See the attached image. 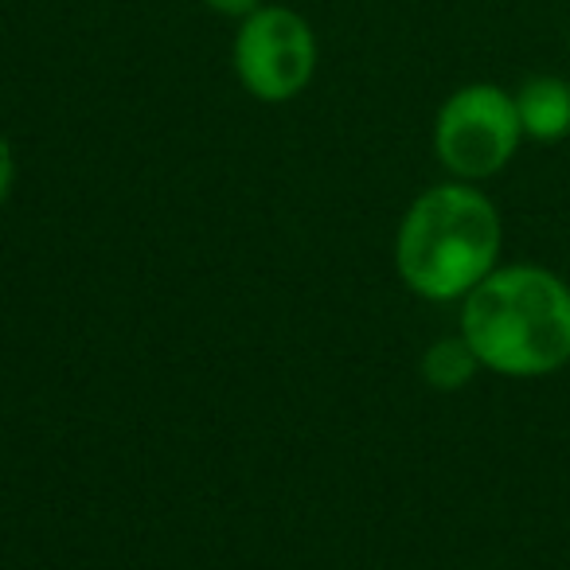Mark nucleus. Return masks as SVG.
<instances>
[{
	"label": "nucleus",
	"instance_id": "1",
	"mask_svg": "<svg viewBox=\"0 0 570 570\" xmlns=\"http://www.w3.org/2000/svg\"><path fill=\"white\" fill-rule=\"evenodd\" d=\"M461 336L481 372L543 380L570 364V285L535 262L497 266L461 302Z\"/></svg>",
	"mask_w": 570,
	"mask_h": 570
},
{
	"label": "nucleus",
	"instance_id": "6",
	"mask_svg": "<svg viewBox=\"0 0 570 570\" xmlns=\"http://www.w3.org/2000/svg\"><path fill=\"white\" fill-rule=\"evenodd\" d=\"M422 380H426V387L434 391H461L473 383V375L481 372V360L473 356V348H469L465 336H442V341H434L426 352H422Z\"/></svg>",
	"mask_w": 570,
	"mask_h": 570
},
{
	"label": "nucleus",
	"instance_id": "8",
	"mask_svg": "<svg viewBox=\"0 0 570 570\" xmlns=\"http://www.w3.org/2000/svg\"><path fill=\"white\" fill-rule=\"evenodd\" d=\"M207 9L219 12V17H230V20H243L250 17V12H258L266 0H204Z\"/></svg>",
	"mask_w": 570,
	"mask_h": 570
},
{
	"label": "nucleus",
	"instance_id": "5",
	"mask_svg": "<svg viewBox=\"0 0 570 570\" xmlns=\"http://www.w3.org/2000/svg\"><path fill=\"white\" fill-rule=\"evenodd\" d=\"M512 98L515 114H520L523 141L559 145L562 137H570V79L535 75Z\"/></svg>",
	"mask_w": 570,
	"mask_h": 570
},
{
	"label": "nucleus",
	"instance_id": "7",
	"mask_svg": "<svg viewBox=\"0 0 570 570\" xmlns=\"http://www.w3.org/2000/svg\"><path fill=\"white\" fill-rule=\"evenodd\" d=\"M12 184H17V153H12L9 137L0 134V207L9 204Z\"/></svg>",
	"mask_w": 570,
	"mask_h": 570
},
{
	"label": "nucleus",
	"instance_id": "2",
	"mask_svg": "<svg viewBox=\"0 0 570 570\" xmlns=\"http://www.w3.org/2000/svg\"><path fill=\"white\" fill-rule=\"evenodd\" d=\"M504 223L476 184L445 180L426 188L395 235V269L422 302H465L500 266Z\"/></svg>",
	"mask_w": 570,
	"mask_h": 570
},
{
	"label": "nucleus",
	"instance_id": "3",
	"mask_svg": "<svg viewBox=\"0 0 570 570\" xmlns=\"http://www.w3.org/2000/svg\"><path fill=\"white\" fill-rule=\"evenodd\" d=\"M523 145L515 98L497 82L453 90L434 118V153L450 180L481 184L512 165Z\"/></svg>",
	"mask_w": 570,
	"mask_h": 570
},
{
	"label": "nucleus",
	"instance_id": "4",
	"mask_svg": "<svg viewBox=\"0 0 570 570\" xmlns=\"http://www.w3.org/2000/svg\"><path fill=\"white\" fill-rule=\"evenodd\" d=\"M230 63L243 90L258 102H294L317 75V36L302 12L262 4L238 20Z\"/></svg>",
	"mask_w": 570,
	"mask_h": 570
}]
</instances>
